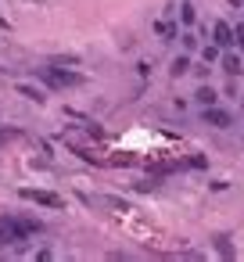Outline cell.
I'll return each mask as SVG.
<instances>
[{
    "label": "cell",
    "instance_id": "cell-6",
    "mask_svg": "<svg viewBox=\"0 0 244 262\" xmlns=\"http://www.w3.org/2000/svg\"><path fill=\"white\" fill-rule=\"evenodd\" d=\"M212 43H219L223 51L233 47V26H230V22H215V26H212Z\"/></svg>",
    "mask_w": 244,
    "mask_h": 262
},
{
    "label": "cell",
    "instance_id": "cell-12",
    "mask_svg": "<svg viewBox=\"0 0 244 262\" xmlns=\"http://www.w3.org/2000/svg\"><path fill=\"white\" fill-rule=\"evenodd\" d=\"M154 33H158L162 40H176V26H172V22H154Z\"/></svg>",
    "mask_w": 244,
    "mask_h": 262
},
{
    "label": "cell",
    "instance_id": "cell-11",
    "mask_svg": "<svg viewBox=\"0 0 244 262\" xmlns=\"http://www.w3.org/2000/svg\"><path fill=\"white\" fill-rule=\"evenodd\" d=\"M180 22H183V26H194V22H197V11H194L190 0H183V4H180Z\"/></svg>",
    "mask_w": 244,
    "mask_h": 262
},
{
    "label": "cell",
    "instance_id": "cell-8",
    "mask_svg": "<svg viewBox=\"0 0 244 262\" xmlns=\"http://www.w3.org/2000/svg\"><path fill=\"white\" fill-rule=\"evenodd\" d=\"M190 69H194V65H190V54L183 51V54H176V58H172V65H169V76H172V79H180V76H187Z\"/></svg>",
    "mask_w": 244,
    "mask_h": 262
},
{
    "label": "cell",
    "instance_id": "cell-1",
    "mask_svg": "<svg viewBox=\"0 0 244 262\" xmlns=\"http://www.w3.org/2000/svg\"><path fill=\"white\" fill-rule=\"evenodd\" d=\"M40 219L33 215H0V251L8 248H22L33 233H40Z\"/></svg>",
    "mask_w": 244,
    "mask_h": 262
},
{
    "label": "cell",
    "instance_id": "cell-14",
    "mask_svg": "<svg viewBox=\"0 0 244 262\" xmlns=\"http://www.w3.org/2000/svg\"><path fill=\"white\" fill-rule=\"evenodd\" d=\"M219 51H223L219 43H205V47H201V58H205V61H219Z\"/></svg>",
    "mask_w": 244,
    "mask_h": 262
},
{
    "label": "cell",
    "instance_id": "cell-3",
    "mask_svg": "<svg viewBox=\"0 0 244 262\" xmlns=\"http://www.w3.org/2000/svg\"><path fill=\"white\" fill-rule=\"evenodd\" d=\"M18 194H22V201H36V205H43V208H65V198H61V194H54V190H40V187H22Z\"/></svg>",
    "mask_w": 244,
    "mask_h": 262
},
{
    "label": "cell",
    "instance_id": "cell-13",
    "mask_svg": "<svg viewBox=\"0 0 244 262\" xmlns=\"http://www.w3.org/2000/svg\"><path fill=\"white\" fill-rule=\"evenodd\" d=\"M180 47H183L187 54H194V51H197V36H194V33H183V36H180Z\"/></svg>",
    "mask_w": 244,
    "mask_h": 262
},
{
    "label": "cell",
    "instance_id": "cell-17",
    "mask_svg": "<svg viewBox=\"0 0 244 262\" xmlns=\"http://www.w3.org/2000/svg\"><path fill=\"white\" fill-rule=\"evenodd\" d=\"M190 72H197V79H208V61H205V65H197V69H190Z\"/></svg>",
    "mask_w": 244,
    "mask_h": 262
},
{
    "label": "cell",
    "instance_id": "cell-15",
    "mask_svg": "<svg viewBox=\"0 0 244 262\" xmlns=\"http://www.w3.org/2000/svg\"><path fill=\"white\" fill-rule=\"evenodd\" d=\"M233 43H237V47H244V26H237V29H233Z\"/></svg>",
    "mask_w": 244,
    "mask_h": 262
},
{
    "label": "cell",
    "instance_id": "cell-16",
    "mask_svg": "<svg viewBox=\"0 0 244 262\" xmlns=\"http://www.w3.org/2000/svg\"><path fill=\"white\" fill-rule=\"evenodd\" d=\"M15 137H18V129H8V133L0 129V144H8V140H15Z\"/></svg>",
    "mask_w": 244,
    "mask_h": 262
},
{
    "label": "cell",
    "instance_id": "cell-2",
    "mask_svg": "<svg viewBox=\"0 0 244 262\" xmlns=\"http://www.w3.org/2000/svg\"><path fill=\"white\" fill-rule=\"evenodd\" d=\"M36 76H40L51 90H72V86H83V76L72 72V69H36Z\"/></svg>",
    "mask_w": 244,
    "mask_h": 262
},
{
    "label": "cell",
    "instance_id": "cell-10",
    "mask_svg": "<svg viewBox=\"0 0 244 262\" xmlns=\"http://www.w3.org/2000/svg\"><path fill=\"white\" fill-rule=\"evenodd\" d=\"M194 101H197L201 108H212V104L219 101V94H215L212 86H205V83H201V86H197V94H194Z\"/></svg>",
    "mask_w": 244,
    "mask_h": 262
},
{
    "label": "cell",
    "instance_id": "cell-4",
    "mask_svg": "<svg viewBox=\"0 0 244 262\" xmlns=\"http://www.w3.org/2000/svg\"><path fill=\"white\" fill-rule=\"evenodd\" d=\"M201 119H205V126H215V129H230V126H233V115H230L226 108H219V104L201 108Z\"/></svg>",
    "mask_w": 244,
    "mask_h": 262
},
{
    "label": "cell",
    "instance_id": "cell-7",
    "mask_svg": "<svg viewBox=\"0 0 244 262\" xmlns=\"http://www.w3.org/2000/svg\"><path fill=\"white\" fill-rule=\"evenodd\" d=\"M219 69L233 79V76H240V72H244V61H240L237 54H230V51H226V54H219Z\"/></svg>",
    "mask_w": 244,
    "mask_h": 262
},
{
    "label": "cell",
    "instance_id": "cell-9",
    "mask_svg": "<svg viewBox=\"0 0 244 262\" xmlns=\"http://www.w3.org/2000/svg\"><path fill=\"white\" fill-rule=\"evenodd\" d=\"M15 90H18L26 101H33V104H43V101H47V90H40V86H33V83H18Z\"/></svg>",
    "mask_w": 244,
    "mask_h": 262
},
{
    "label": "cell",
    "instance_id": "cell-5",
    "mask_svg": "<svg viewBox=\"0 0 244 262\" xmlns=\"http://www.w3.org/2000/svg\"><path fill=\"white\" fill-rule=\"evenodd\" d=\"M212 248H215V255H219V258H226V262H230V258H237V244H233V237H230V233H215V237H212Z\"/></svg>",
    "mask_w": 244,
    "mask_h": 262
}]
</instances>
